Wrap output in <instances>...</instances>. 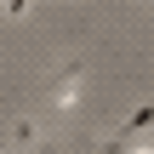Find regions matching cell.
Returning <instances> with one entry per match:
<instances>
[{
  "label": "cell",
  "instance_id": "cell-5",
  "mask_svg": "<svg viewBox=\"0 0 154 154\" xmlns=\"http://www.w3.org/2000/svg\"><path fill=\"white\" fill-rule=\"evenodd\" d=\"M126 154H154V149H149V143H143V137H137V143H131V149H126Z\"/></svg>",
  "mask_w": 154,
  "mask_h": 154
},
{
  "label": "cell",
  "instance_id": "cell-1",
  "mask_svg": "<svg viewBox=\"0 0 154 154\" xmlns=\"http://www.w3.org/2000/svg\"><path fill=\"white\" fill-rule=\"evenodd\" d=\"M80 74H86V57L57 63V69L46 74V103H51V109H69V103L80 97Z\"/></svg>",
  "mask_w": 154,
  "mask_h": 154
},
{
  "label": "cell",
  "instance_id": "cell-3",
  "mask_svg": "<svg viewBox=\"0 0 154 154\" xmlns=\"http://www.w3.org/2000/svg\"><path fill=\"white\" fill-rule=\"evenodd\" d=\"M11 143L17 149H40V126L34 120H11Z\"/></svg>",
  "mask_w": 154,
  "mask_h": 154
},
{
  "label": "cell",
  "instance_id": "cell-4",
  "mask_svg": "<svg viewBox=\"0 0 154 154\" xmlns=\"http://www.w3.org/2000/svg\"><path fill=\"white\" fill-rule=\"evenodd\" d=\"M29 6H34V0H6V17H23Z\"/></svg>",
  "mask_w": 154,
  "mask_h": 154
},
{
  "label": "cell",
  "instance_id": "cell-2",
  "mask_svg": "<svg viewBox=\"0 0 154 154\" xmlns=\"http://www.w3.org/2000/svg\"><path fill=\"white\" fill-rule=\"evenodd\" d=\"M149 126H154V103H143V109H131V114L120 120V137H126V143H137Z\"/></svg>",
  "mask_w": 154,
  "mask_h": 154
}]
</instances>
